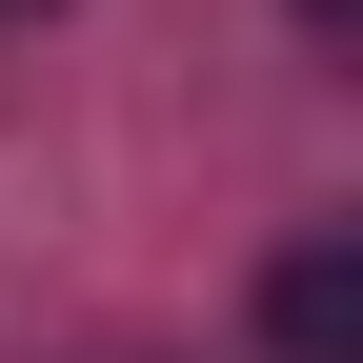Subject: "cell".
Returning a JSON list of instances; mask_svg holds the SVG:
<instances>
[{
    "label": "cell",
    "instance_id": "1",
    "mask_svg": "<svg viewBox=\"0 0 363 363\" xmlns=\"http://www.w3.org/2000/svg\"><path fill=\"white\" fill-rule=\"evenodd\" d=\"M262 343H283V363H363V242H343V222L262 262Z\"/></svg>",
    "mask_w": 363,
    "mask_h": 363
},
{
    "label": "cell",
    "instance_id": "2",
    "mask_svg": "<svg viewBox=\"0 0 363 363\" xmlns=\"http://www.w3.org/2000/svg\"><path fill=\"white\" fill-rule=\"evenodd\" d=\"M303 21H343V0H303Z\"/></svg>",
    "mask_w": 363,
    "mask_h": 363
},
{
    "label": "cell",
    "instance_id": "3",
    "mask_svg": "<svg viewBox=\"0 0 363 363\" xmlns=\"http://www.w3.org/2000/svg\"><path fill=\"white\" fill-rule=\"evenodd\" d=\"M0 21H40V0H0Z\"/></svg>",
    "mask_w": 363,
    "mask_h": 363
}]
</instances>
